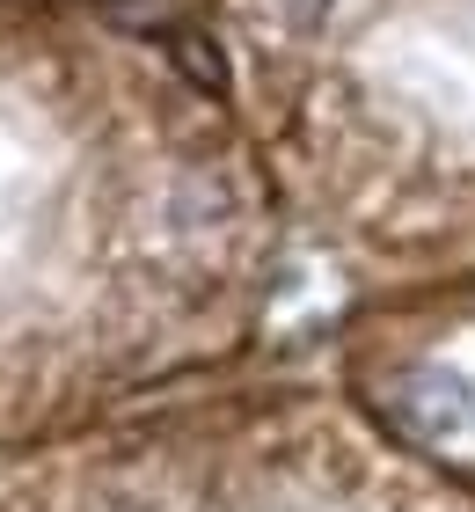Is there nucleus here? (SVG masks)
<instances>
[{
  "label": "nucleus",
  "instance_id": "f257e3e1",
  "mask_svg": "<svg viewBox=\"0 0 475 512\" xmlns=\"http://www.w3.org/2000/svg\"><path fill=\"white\" fill-rule=\"evenodd\" d=\"M278 286V176L147 37L0 0V439L242 352Z\"/></svg>",
  "mask_w": 475,
  "mask_h": 512
},
{
  "label": "nucleus",
  "instance_id": "f03ea898",
  "mask_svg": "<svg viewBox=\"0 0 475 512\" xmlns=\"http://www.w3.org/2000/svg\"><path fill=\"white\" fill-rule=\"evenodd\" d=\"M30 8H81V0H30Z\"/></svg>",
  "mask_w": 475,
  "mask_h": 512
}]
</instances>
